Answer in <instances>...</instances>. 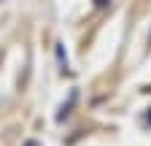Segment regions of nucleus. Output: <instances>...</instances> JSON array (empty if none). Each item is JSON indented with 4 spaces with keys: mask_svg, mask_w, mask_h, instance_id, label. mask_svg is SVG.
Returning a JSON list of instances; mask_svg holds the SVG:
<instances>
[{
    "mask_svg": "<svg viewBox=\"0 0 151 146\" xmlns=\"http://www.w3.org/2000/svg\"><path fill=\"white\" fill-rule=\"evenodd\" d=\"M146 119H148V122H151V111H148V116H146Z\"/></svg>",
    "mask_w": 151,
    "mask_h": 146,
    "instance_id": "39448f33",
    "label": "nucleus"
},
{
    "mask_svg": "<svg viewBox=\"0 0 151 146\" xmlns=\"http://www.w3.org/2000/svg\"><path fill=\"white\" fill-rule=\"evenodd\" d=\"M76 98H78V92H70V98H68V103L60 108V114H57V122H62L68 114H70V108H73V103H76Z\"/></svg>",
    "mask_w": 151,
    "mask_h": 146,
    "instance_id": "f257e3e1",
    "label": "nucleus"
},
{
    "mask_svg": "<svg viewBox=\"0 0 151 146\" xmlns=\"http://www.w3.org/2000/svg\"><path fill=\"white\" fill-rule=\"evenodd\" d=\"M148 43H151V38H148Z\"/></svg>",
    "mask_w": 151,
    "mask_h": 146,
    "instance_id": "423d86ee",
    "label": "nucleus"
},
{
    "mask_svg": "<svg viewBox=\"0 0 151 146\" xmlns=\"http://www.w3.org/2000/svg\"><path fill=\"white\" fill-rule=\"evenodd\" d=\"M24 146H41V143H38V141H27Z\"/></svg>",
    "mask_w": 151,
    "mask_h": 146,
    "instance_id": "20e7f679",
    "label": "nucleus"
},
{
    "mask_svg": "<svg viewBox=\"0 0 151 146\" xmlns=\"http://www.w3.org/2000/svg\"><path fill=\"white\" fill-rule=\"evenodd\" d=\"M57 57H60V65H62V68L68 65V57H65V51H62V46H57Z\"/></svg>",
    "mask_w": 151,
    "mask_h": 146,
    "instance_id": "f03ea898",
    "label": "nucleus"
},
{
    "mask_svg": "<svg viewBox=\"0 0 151 146\" xmlns=\"http://www.w3.org/2000/svg\"><path fill=\"white\" fill-rule=\"evenodd\" d=\"M94 3H97V6H108V3H111V0H94Z\"/></svg>",
    "mask_w": 151,
    "mask_h": 146,
    "instance_id": "7ed1b4c3",
    "label": "nucleus"
}]
</instances>
